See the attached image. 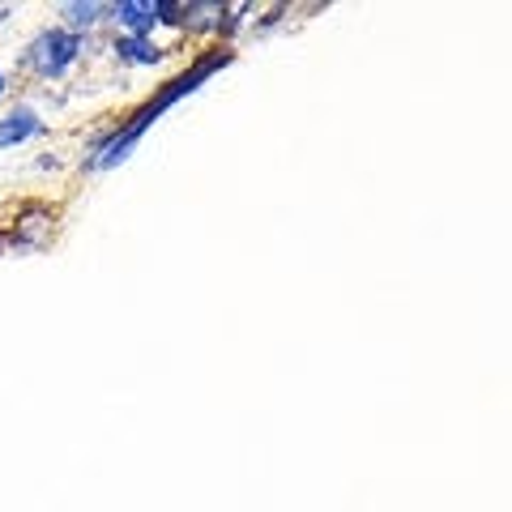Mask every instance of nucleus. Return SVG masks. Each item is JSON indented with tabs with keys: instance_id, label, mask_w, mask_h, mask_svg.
<instances>
[{
	"instance_id": "8",
	"label": "nucleus",
	"mask_w": 512,
	"mask_h": 512,
	"mask_svg": "<svg viewBox=\"0 0 512 512\" xmlns=\"http://www.w3.org/2000/svg\"><path fill=\"white\" fill-rule=\"evenodd\" d=\"M5 13H9V9H5V5H0V22H5Z\"/></svg>"
},
{
	"instance_id": "1",
	"label": "nucleus",
	"mask_w": 512,
	"mask_h": 512,
	"mask_svg": "<svg viewBox=\"0 0 512 512\" xmlns=\"http://www.w3.org/2000/svg\"><path fill=\"white\" fill-rule=\"evenodd\" d=\"M222 64H231V52L227 47H214V52H205L201 60H192V69H184L180 77H171V82L154 94V99L146 103V107H137L133 116H128V124L124 128H116V133H107V137H99L94 141V150H90V158H86V167H94V171H111V167H120L128 154H133V146L141 137H146V128L163 116L167 107H175L184 99V94H192L201 82H210V77L222 69Z\"/></svg>"
},
{
	"instance_id": "3",
	"label": "nucleus",
	"mask_w": 512,
	"mask_h": 512,
	"mask_svg": "<svg viewBox=\"0 0 512 512\" xmlns=\"http://www.w3.org/2000/svg\"><path fill=\"white\" fill-rule=\"evenodd\" d=\"M171 9L175 0H120V5H107V13L128 35H150L158 22H171Z\"/></svg>"
},
{
	"instance_id": "6",
	"label": "nucleus",
	"mask_w": 512,
	"mask_h": 512,
	"mask_svg": "<svg viewBox=\"0 0 512 512\" xmlns=\"http://www.w3.org/2000/svg\"><path fill=\"white\" fill-rule=\"evenodd\" d=\"M116 56L128 64H158L163 60V47L150 35H124V39H116Z\"/></svg>"
},
{
	"instance_id": "4",
	"label": "nucleus",
	"mask_w": 512,
	"mask_h": 512,
	"mask_svg": "<svg viewBox=\"0 0 512 512\" xmlns=\"http://www.w3.org/2000/svg\"><path fill=\"white\" fill-rule=\"evenodd\" d=\"M39 133H43V120H39L35 107H13V111L0 116V150H13V146H22V141L39 137Z\"/></svg>"
},
{
	"instance_id": "7",
	"label": "nucleus",
	"mask_w": 512,
	"mask_h": 512,
	"mask_svg": "<svg viewBox=\"0 0 512 512\" xmlns=\"http://www.w3.org/2000/svg\"><path fill=\"white\" fill-rule=\"evenodd\" d=\"M9 94V77H5V69H0V99Z\"/></svg>"
},
{
	"instance_id": "5",
	"label": "nucleus",
	"mask_w": 512,
	"mask_h": 512,
	"mask_svg": "<svg viewBox=\"0 0 512 512\" xmlns=\"http://www.w3.org/2000/svg\"><path fill=\"white\" fill-rule=\"evenodd\" d=\"M64 13V30H73V35H82V30L99 26L107 5H99V0H69V5H60Z\"/></svg>"
},
{
	"instance_id": "2",
	"label": "nucleus",
	"mask_w": 512,
	"mask_h": 512,
	"mask_svg": "<svg viewBox=\"0 0 512 512\" xmlns=\"http://www.w3.org/2000/svg\"><path fill=\"white\" fill-rule=\"evenodd\" d=\"M82 52H86V35H73V30H64V26H47L26 43L22 64L35 77H43V82H52V77L69 73Z\"/></svg>"
}]
</instances>
